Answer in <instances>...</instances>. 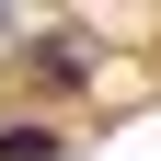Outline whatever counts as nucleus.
<instances>
[{"mask_svg":"<svg viewBox=\"0 0 161 161\" xmlns=\"http://www.w3.org/2000/svg\"><path fill=\"white\" fill-rule=\"evenodd\" d=\"M0 161H58V127H0Z\"/></svg>","mask_w":161,"mask_h":161,"instance_id":"nucleus-1","label":"nucleus"}]
</instances>
